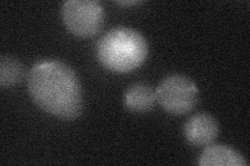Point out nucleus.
Returning a JSON list of instances; mask_svg holds the SVG:
<instances>
[{
	"label": "nucleus",
	"mask_w": 250,
	"mask_h": 166,
	"mask_svg": "<svg viewBox=\"0 0 250 166\" xmlns=\"http://www.w3.org/2000/svg\"><path fill=\"white\" fill-rule=\"evenodd\" d=\"M201 166H247L248 162L241 153L224 145H208L198 159Z\"/></svg>",
	"instance_id": "423d86ee"
},
{
	"label": "nucleus",
	"mask_w": 250,
	"mask_h": 166,
	"mask_svg": "<svg viewBox=\"0 0 250 166\" xmlns=\"http://www.w3.org/2000/svg\"><path fill=\"white\" fill-rule=\"evenodd\" d=\"M96 55L105 69L116 73H128L144 64L148 55V44L138 30L119 26L100 37Z\"/></svg>",
	"instance_id": "f03ea898"
},
{
	"label": "nucleus",
	"mask_w": 250,
	"mask_h": 166,
	"mask_svg": "<svg viewBox=\"0 0 250 166\" xmlns=\"http://www.w3.org/2000/svg\"><path fill=\"white\" fill-rule=\"evenodd\" d=\"M119 4H123V5H128V4H138V3H141L140 1H135V0H131V1H118Z\"/></svg>",
	"instance_id": "1a4fd4ad"
},
{
	"label": "nucleus",
	"mask_w": 250,
	"mask_h": 166,
	"mask_svg": "<svg viewBox=\"0 0 250 166\" xmlns=\"http://www.w3.org/2000/svg\"><path fill=\"white\" fill-rule=\"evenodd\" d=\"M31 99L46 112L64 120L81 115L83 94L80 79L71 67L60 60H41L27 77Z\"/></svg>",
	"instance_id": "f257e3e1"
},
{
	"label": "nucleus",
	"mask_w": 250,
	"mask_h": 166,
	"mask_svg": "<svg viewBox=\"0 0 250 166\" xmlns=\"http://www.w3.org/2000/svg\"><path fill=\"white\" fill-rule=\"evenodd\" d=\"M24 67L22 62L11 55H1L0 57V85L2 88H12L19 84L24 78Z\"/></svg>",
	"instance_id": "6e6552de"
},
{
	"label": "nucleus",
	"mask_w": 250,
	"mask_h": 166,
	"mask_svg": "<svg viewBox=\"0 0 250 166\" xmlns=\"http://www.w3.org/2000/svg\"><path fill=\"white\" fill-rule=\"evenodd\" d=\"M184 135L189 144L197 147L212 145L219 135V123L208 112H198L188 118Z\"/></svg>",
	"instance_id": "39448f33"
},
{
	"label": "nucleus",
	"mask_w": 250,
	"mask_h": 166,
	"mask_svg": "<svg viewBox=\"0 0 250 166\" xmlns=\"http://www.w3.org/2000/svg\"><path fill=\"white\" fill-rule=\"evenodd\" d=\"M62 16L66 27L73 35L90 37L103 28L104 9L97 0H68L62 3Z\"/></svg>",
	"instance_id": "20e7f679"
},
{
	"label": "nucleus",
	"mask_w": 250,
	"mask_h": 166,
	"mask_svg": "<svg viewBox=\"0 0 250 166\" xmlns=\"http://www.w3.org/2000/svg\"><path fill=\"white\" fill-rule=\"evenodd\" d=\"M155 103V90L144 82L131 84L124 92V105L131 112L144 113L150 111Z\"/></svg>",
	"instance_id": "0eeeda50"
},
{
	"label": "nucleus",
	"mask_w": 250,
	"mask_h": 166,
	"mask_svg": "<svg viewBox=\"0 0 250 166\" xmlns=\"http://www.w3.org/2000/svg\"><path fill=\"white\" fill-rule=\"evenodd\" d=\"M156 101L167 112L182 115L198 104L199 89L190 77L173 74L165 77L155 89Z\"/></svg>",
	"instance_id": "7ed1b4c3"
}]
</instances>
